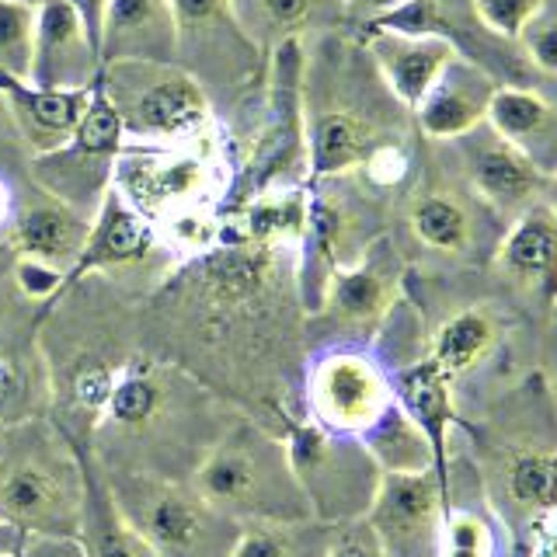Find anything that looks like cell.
<instances>
[{"mask_svg": "<svg viewBox=\"0 0 557 557\" xmlns=\"http://www.w3.org/2000/svg\"><path fill=\"white\" fill-rule=\"evenodd\" d=\"M495 269L519 293L557 307V216L544 202L509 220L495 248Z\"/></svg>", "mask_w": 557, "mask_h": 557, "instance_id": "2e32d148", "label": "cell"}, {"mask_svg": "<svg viewBox=\"0 0 557 557\" xmlns=\"http://www.w3.org/2000/svg\"><path fill=\"white\" fill-rule=\"evenodd\" d=\"M373 60L383 87L394 95L400 109L414 112L443 70L460 57L457 46L435 35H394V32H362L352 35Z\"/></svg>", "mask_w": 557, "mask_h": 557, "instance_id": "9a60e30c", "label": "cell"}, {"mask_svg": "<svg viewBox=\"0 0 557 557\" xmlns=\"http://www.w3.org/2000/svg\"><path fill=\"white\" fill-rule=\"evenodd\" d=\"M533 557H557V509L536 522V550Z\"/></svg>", "mask_w": 557, "mask_h": 557, "instance_id": "74e56055", "label": "cell"}, {"mask_svg": "<svg viewBox=\"0 0 557 557\" xmlns=\"http://www.w3.org/2000/svg\"><path fill=\"white\" fill-rule=\"evenodd\" d=\"M0 557H14V554H0Z\"/></svg>", "mask_w": 557, "mask_h": 557, "instance_id": "ee69618b", "label": "cell"}, {"mask_svg": "<svg viewBox=\"0 0 557 557\" xmlns=\"http://www.w3.org/2000/svg\"><path fill=\"white\" fill-rule=\"evenodd\" d=\"M122 147H126L122 122L112 109V101L104 98V91L95 81L77 129L57 150L28 157V174L49 196L81 209L84 216H95L104 191L112 188Z\"/></svg>", "mask_w": 557, "mask_h": 557, "instance_id": "8992f818", "label": "cell"}, {"mask_svg": "<svg viewBox=\"0 0 557 557\" xmlns=\"http://www.w3.org/2000/svg\"><path fill=\"white\" fill-rule=\"evenodd\" d=\"M234 11L244 35L265 57L278 42L345 32L342 0H234Z\"/></svg>", "mask_w": 557, "mask_h": 557, "instance_id": "ffe728a7", "label": "cell"}, {"mask_svg": "<svg viewBox=\"0 0 557 557\" xmlns=\"http://www.w3.org/2000/svg\"><path fill=\"white\" fill-rule=\"evenodd\" d=\"M505 335V321L495 307L470 304L453 310L449 318L435 327L429 345V362L435 370H443L449 380L463 376L495 352Z\"/></svg>", "mask_w": 557, "mask_h": 557, "instance_id": "cb8c5ba5", "label": "cell"}, {"mask_svg": "<svg viewBox=\"0 0 557 557\" xmlns=\"http://www.w3.org/2000/svg\"><path fill=\"white\" fill-rule=\"evenodd\" d=\"M547 387H550V397H554V405H557V348H554V366H550Z\"/></svg>", "mask_w": 557, "mask_h": 557, "instance_id": "b9f144b4", "label": "cell"}, {"mask_svg": "<svg viewBox=\"0 0 557 557\" xmlns=\"http://www.w3.org/2000/svg\"><path fill=\"white\" fill-rule=\"evenodd\" d=\"M202 498H188L174 487H150L136 498V527L161 557H196L209 540Z\"/></svg>", "mask_w": 557, "mask_h": 557, "instance_id": "603a6c76", "label": "cell"}, {"mask_svg": "<svg viewBox=\"0 0 557 557\" xmlns=\"http://www.w3.org/2000/svg\"><path fill=\"white\" fill-rule=\"evenodd\" d=\"M307 216H310V188L283 185V188H265L258 196L237 202L234 226L244 240L300 251L307 234Z\"/></svg>", "mask_w": 557, "mask_h": 557, "instance_id": "d4e9b609", "label": "cell"}, {"mask_svg": "<svg viewBox=\"0 0 557 557\" xmlns=\"http://www.w3.org/2000/svg\"><path fill=\"white\" fill-rule=\"evenodd\" d=\"M540 202H544V206L550 209V213L557 216V171H550V174H547V185H544V199H540Z\"/></svg>", "mask_w": 557, "mask_h": 557, "instance_id": "ab89813d", "label": "cell"}, {"mask_svg": "<svg viewBox=\"0 0 557 557\" xmlns=\"http://www.w3.org/2000/svg\"><path fill=\"white\" fill-rule=\"evenodd\" d=\"M516 49L533 74L557 77V0H544L522 32L516 35Z\"/></svg>", "mask_w": 557, "mask_h": 557, "instance_id": "f546056e", "label": "cell"}, {"mask_svg": "<svg viewBox=\"0 0 557 557\" xmlns=\"http://www.w3.org/2000/svg\"><path fill=\"white\" fill-rule=\"evenodd\" d=\"M98 46L81 17L63 0H42L35 8L28 81L49 91H87L98 81Z\"/></svg>", "mask_w": 557, "mask_h": 557, "instance_id": "30bf717a", "label": "cell"}, {"mask_svg": "<svg viewBox=\"0 0 557 557\" xmlns=\"http://www.w3.org/2000/svg\"><path fill=\"white\" fill-rule=\"evenodd\" d=\"M449 376L425 362H414L411 370L400 373V408L408 411L411 422L422 429L425 443L432 449V470L440 484L449 492V470H446V435L453 425V394Z\"/></svg>", "mask_w": 557, "mask_h": 557, "instance_id": "4316f807", "label": "cell"}, {"mask_svg": "<svg viewBox=\"0 0 557 557\" xmlns=\"http://www.w3.org/2000/svg\"><path fill=\"white\" fill-rule=\"evenodd\" d=\"M161 397L164 391H161V383H157V376L136 373L115 383L109 408H112V418L122 425H147L150 418L161 411Z\"/></svg>", "mask_w": 557, "mask_h": 557, "instance_id": "4dcf8cb0", "label": "cell"}, {"mask_svg": "<svg viewBox=\"0 0 557 557\" xmlns=\"http://www.w3.org/2000/svg\"><path fill=\"white\" fill-rule=\"evenodd\" d=\"M310 405L327 429L366 435L394 405V391L373 359L362 352H331L310 376Z\"/></svg>", "mask_w": 557, "mask_h": 557, "instance_id": "9c48e42d", "label": "cell"}, {"mask_svg": "<svg viewBox=\"0 0 557 557\" xmlns=\"http://www.w3.org/2000/svg\"><path fill=\"white\" fill-rule=\"evenodd\" d=\"M74 509L70 487L57 467H42V460L11 463L0 474V512L28 527H52L63 522Z\"/></svg>", "mask_w": 557, "mask_h": 557, "instance_id": "484cf974", "label": "cell"}, {"mask_svg": "<svg viewBox=\"0 0 557 557\" xmlns=\"http://www.w3.org/2000/svg\"><path fill=\"white\" fill-rule=\"evenodd\" d=\"M98 87L112 101L126 144L178 147L223 126L206 87L178 63H104Z\"/></svg>", "mask_w": 557, "mask_h": 557, "instance_id": "277c9868", "label": "cell"}, {"mask_svg": "<svg viewBox=\"0 0 557 557\" xmlns=\"http://www.w3.org/2000/svg\"><path fill=\"white\" fill-rule=\"evenodd\" d=\"M495 87L498 81L487 74V70L470 63L467 57H457L411 112L414 129L422 133L429 144H457L467 133L484 126Z\"/></svg>", "mask_w": 557, "mask_h": 557, "instance_id": "5bb4252c", "label": "cell"}, {"mask_svg": "<svg viewBox=\"0 0 557 557\" xmlns=\"http://www.w3.org/2000/svg\"><path fill=\"white\" fill-rule=\"evenodd\" d=\"M457 157L470 196L505 223L544 199L547 171L533 157L495 136L487 129V122L474 133H467L463 139H457Z\"/></svg>", "mask_w": 557, "mask_h": 557, "instance_id": "ba28073f", "label": "cell"}, {"mask_svg": "<svg viewBox=\"0 0 557 557\" xmlns=\"http://www.w3.org/2000/svg\"><path fill=\"white\" fill-rule=\"evenodd\" d=\"M178 32V66L196 77L216 119L231 122L265 91L269 57L244 35L234 0H168Z\"/></svg>", "mask_w": 557, "mask_h": 557, "instance_id": "5b68a950", "label": "cell"}, {"mask_svg": "<svg viewBox=\"0 0 557 557\" xmlns=\"http://www.w3.org/2000/svg\"><path fill=\"white\" fill-rule=\"evenodd\" d=\"M22 4H28V8H39V4H42V0H22Z\"/></svg>", "mask_w": 557, "mask_h": 557, "instance_id": "7bdbcfd3", "label": "cell"}, {"mask_svg": "<svg viewBox=\"0 0 557 557\" xmlns=\"http://www.w3.org/2000/svg\"><path fill=\"white\" fill-rule=\"evenodd\" d=\"M63 4L81 17L87 32H91L95 46H101V28H104V14H109V0H63Z\"/></svg>", "mask_w": 557, "mask_h": 557, "instance_id": "d590c367", "label": "cell"}, {"mask_svg": "<svg viewBox=\"0 0 557 557\" xmlns=\"http://www.w3.org/2000/svg\"><path fill=\"white\" fill-rule=\"evenodd\" d=\"M196 487L209 509H244L258 498L261 487L258 460L248 449L223 446L199 467Z\"/></svg>", "mask_w": 557, "mask_h": 557, "instance_id": "83f0119b", "label": "cell"}, {"mask_svg": "<svg viewBox=\"0 0 557 557\" xmlns=\"http://www.w3.org/2000/svg\"><path fill=\"white\" fill-rule=\"evenodd\" d=\"M310 550L286 530H251L244 533L226 557H307Z\"/></svg>", "mask_w": 557, "mask_h": 557, "instance_id": "836d02e7", "label": "cell"}, {"mask_svg": "<svg viewBox=\"0 0 557 557\" xmlns=\"http://www.w3.org/2000/svg\"><path fill=\"white\" fill-rule=\"evenodd\" d=\"M440 557H495V533L478 512H446Z\"/></svg>", "mask_w": 557, "mask_h": 557, "instance_id": "1f68e13d", "label": "cell"}, {"mask_svg": "<svg viewBox=\"0 0 557 557\" xmlns=\"http://www.w3.org/2000/svg\"><path fill=\"white\" fill-rule=\"evenodd\" d=\"M98 557H136V550H129V544H122V540H109Z\"/></svg>", "mask_w": 557, "mask_h": 557, "instance_id": "60d3db41", "label": "cell"}, {"mask_svg": "<svg viewBox=\"0 0 557 557\" xmlns=\"http://www.w3.org/2000/svg\"><path fill=\"white\" fill-rule=\"evenodd\" d=\"M35 39V8L22 0H0V70L11 77H28Z\"/></svg>", "mask_w": 557, "mask_h": 557, "instance_id": "f1b7e54d", "label": "cell"}, {"mask_svg": "<svg viewBox=\"0 0 557 557\" xmlns=\"http://www.w3.org/2000/svg\"><path fill=\"white\" fill-rule=\"evenodd\" d=\"M487 129L544 168V153L557 150V104L533 84H498L487 104Z\"/></svg>", "mask_w": 557, "mask_h": 557, "instance_id": "7402d4cb", "label": "cell"}, {"mask_svg": "<svg viewBox=\"0 0 557 557\" xmlns=\"http://www.w3.org/2000/svg\"><path fill=\"white\" fill-rule=\"evenodd\" d=\"M87 231H91V216H84L81 209L60 202L32 182L25 202L14 206L8 240L17 251V261H35V265H46L70 278L84 251Z\"/></svg>", "mask_w": 557, "mask_h": 557, "instance_id": "7c38bea8", "label": "cell"}, {"mask_svg": "<svg viewBox=\"0 0 557 557\" xmlns=\"http://www.w3.org/2000/svg\"><path fill=\"white\" fill-rule=\"evenodd\" d=\"M484 213L487 209L470 196V188H457L443 178H422L408 196L405 220L425 251L467 258L478 251Z\"/></svg>", "mask_w": 557, "mask_h": 557, "instance_id": "4fadbf2b", "label": "cell"}, {"mask_svg": "<svg viewBox=\"0 0 557 557\" xmlns=\"http://www.w3.org/2000/svg\"><path fill=\"white\" fill-rule=\"evenodd\" d=\"M104 63H178V32L168 0H109L101 46Z\"/></svg>", "mask_w": 557, "mask_h": 557, "instance_id": "d6986e66", "label": "cell"}, {"mask_svg": "<svg viewBox=\"0 0 557 557\" xmlns=\"http://www.w3.org/2000/svg\"><path fill=\"white\" fill-rule=\"evenodd\" d=\"M237 174V153L226 129L178 147L126 144L115 161L112 188L153 226L191 213L220 209Z\"/></svg>", "mask_w": 557, "mask_h": 557, "instance_id": "3957f363", "label": "cell"}, {"mask_svg": "<svg viewBox=\"0 0 557 557\" xmlns=\"http://www.w3.org/2000/svg\"><path fill=\"white\" fill-rule=\"evenodd\" d=\"M87 95L91 87L87 91H49V87H35L28 77H11L0 70V104H4L28 157L57 150L77 129L87 109Z\"/></svg>", "mask_w": 557, "mask_h": 557, "instance_id": "ac0fdd59", "label": "cell"}, {"mask_svg": "<svg viewBox=\"0 0 557 557\" xmlns=\"http://www.w3.org/2000/svg\"><path fill=\"white\" fill-rule=\"evenodd\" d=\"M157 248H164L161 237H157V226L147 216H139L115 188H109L95 209L91 231H87L84 251L77 258L74 272H70V278H81L87 272L139 269V265H147Z\"/></svg>", "mask_w": 557, "mask_h": 557, "instance_id": "e0dca14e", "label": "cell"}, {"mask_svg": "<svg viewBox=\"0 0 557 557\" xmlns=\"http://www.w3.org/2000/svg\"><path fill=\"white\" fill-rule=\"evenodd\" d=\"M400 4H405V0H342L345 35H359L362 28H370L376 17H383Z\"/></svg>", "mask_w": 557, "mask_h": 557, "instance_id": "e575fe53", "label": "cell"}, {"mask_svg": "<svg viewBox=\"0 0 557 557\" xmlns=\"http://www.w3.org/2000/svg\"><path fill=\"white\" fill-rule=\"evenodd\" d=\"M492 492L502 502V512L536 527L557 509V449L522 446L495 460Z\"/></svg>", "mask_w": 557, "mask_h": 557, "instance_id": "44dd1931", "label": "cell"}, {"mask_svg": "<svg viewBox=\"0 0 557 557\" xmlns=\"http://www.w3.org/2000/svg\"><path fill=\"white\" fill-rule=\"evenodd\" d=\"M446 487L435 470H383L370 502V522L383 557H440Z\"/></svg>", "mask_w": 557, "mask_h": 557, "instance_id": "52a82bcc", "label": "cell"}, {"mask_svg": "<svg viewBox=\"0 0 557 557\" xmlns=\"http://www.w3.org/2000/svg\"><path fill=\"white\" fill-rule=\"evenodd\" d=\"M304 115L307 182L348 178L380 147L411 139V112L394 101L362 42L345 32L318 35L307 46Z\"/></svg>", "mask_w": 557, "mask_h": 557, "instance_id": "6da1fadb", "label": "cell"}, {"mask_svg": "<svg viewBox=\"0 0 557 557\" xmlns=\"http://www.w3.org/2000/svg\"><path fill=\"white\" fill-rule=\"evenodd\" d=\"M25 394V380L14 370V362L0 359V408H11L17 397Z\"/></svg>", "mask_w": 557, "mask_h": 557, "instance_id": "8d00e7d4", "label": "cell"}, {"mask_svg": "<svg viewBox=\"0 0 557 557\" xmlns=\"http://www.w3.org/2000/svg\"><path fill=\"white\" fill-rule=\"evenodd\" d=\"M304 77H307V42L289 39L269 52L265 91L248 112L226 122L223 129L244 119V133L231 144L237 153L240 199H251L265 188L307 185V115H304ZM234 202V206H237Z\"/></svg>", "mask_w": 557, "mask_h": 557, "instance_id": "7a4b0ae2", "label": "cell"}, {"mask_svg": "<svg viewBox=\"0 0 557 557\" xmlns=\"http://www.w3.org/2000/svg\"><path fill=\"white\" fill-rule=\"evenodd\" d=\"M14 188H11V182L4 178V174H0V231H4V226L11 223V216H14Z\"/></svg>", "mask_w": 557, "mask_h": 557, "instance_id": "f35d334b", "label": "cell"}, {"mask_svg": "<svg viewBox=\"0 0 557 557\" xmlns=\"http://www.w3.org/2000/svg\"><path fill=\"white\" fill-rule=\"evenodd\" d=\"M467 4L487 32L498 35V39L516 42V35L544 0H467Z\"/></svg>", "mask_w": 557, "mask_h": 557, "instance_id": "d6a6232c", "label": "cell"}, {"mask_svg": "<svg viewBox=\"0 0 557 557\" xmlns=\"http://www.w3.org/2000/svg\"><path fill=\"white\" fill-rule=\"evenodd\" d=\"M397 283H400V258L387 237H376L356 261H348V265L327 275L321 307L342 327H359V331L376 327L394 310Z\"/></svg>", "mask_w": 557, "mask_h": 557, "instance_id": "8fae6325", "label": "cell"}]
</instances>
